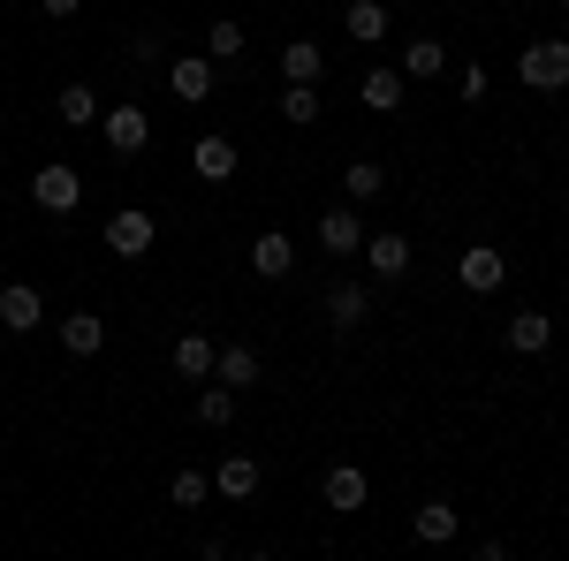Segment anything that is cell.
<instances>
[{"label":"cell","instance_id":"obj_31","mask_svg":"<svg viewBox=\"0 0 569 561\" xmlns=\"http://www.w3.org/2000/svg\"><path fill=\"white\" fill-rule=\"evenodd\" d=\"M456 99H463V107H479V99H486V69H479V61L456 69Z\"/></svg>","mask_w":569,"mask_h":561},{"label":"cell","instance_id":"obj_19","mask_svg":"<svg viewBox=\"0 0 569 561\" xmlns=\"http://www.w3.org/2000/svg\"><path fill=\"white\" fill-rule=\"evenodd\" d=\"M99 342H107V319H99V311H69V319H61V349H69V357H99Z\"/></svg>","mask_w":569,"mask_h":561},{"label":"cell","instance_id":"obj_2","mask_svg":"<svg viewBox=\"0 0 569 561\" xmlns=\"http://www.w3.org/2000/svg\"><path fill=\"white\" fill-rule=\"evenodd\" d=\"M77 198H84V174L77 168H61V160H53V168H39L31 174V206H39V213H77Z\"/></svg>","mask_w":569,"mask_h":561},{"label":"cell","instance_id":"obj_17","mask_svg":"<svg viewBox=\"0 0 569 561\" xmlns=\"http://www.w3.org/2000/svg\"><path fill=\"white\" fill-rule=\"evenodd\" d=\"M388 23H395V16L380 8V0H350V8H342V31H350L357 46H380V39H388Z\"/></svg>","mask_w":569,"mask_h":561},{"label":"cell","instance_id":"obj_6","mask_svg":"<svg viewBox=\"0 0 569 561\" xmlns=\"http://www.w3.org/2000/svg\"><path fill=\"white\" fill-rule=\"evenodd\" d=\"M456 281H463V289H471V297H493V289H501V281H509V259H501V251H493V243H471V251H463V259H456Z\"/></svg>","mask_w":569,"mask_h":561},{"label":"cell","instance_id":"obj_8","mask_svg":"<svg viewBox=\"0 0 569 561\" xmlns=\"http://www.w3.org/2000/svg\"><path fill=\"white\" fill-rule=\"evenodd\" d=\"M365 319H372V289H365V281H335V289H327V327H335V334H357Z\"/></svg>","mask_w":569,"mask_h":561},{"label":"cell","instance_id":"obj_25","mask_svg":"<svg viewBox=\"0 0 569 561\" xmlns=\"http://www.w3.org/2000/svg\"><path fill=\"white\" fill-rule=\"evenodd\" d=\"M342 190H350V206H365V198L388 190V168H380V160H350V168H342Z\"/></svg>","mask_w":569,"mask_h":561},{"label":"cell","instance_id":"obj_21","mask_svg":"<svg viewBox=\"0 0 569 561\" xmlns=\"http://www.w3.org/2000/svg\"><path fill=\"white\" fill-rule=\"evenodd\" d=\"M410 531H418L426 547H456V531H463V517H456L448 501H426V509L410 517Z\"/></svg>","mask_w":569,"mask_h":561},{"label":"cell","instance_id":"obj_24","mask_svg":"<svg viewBox=\"0 0 569 561\" xmlns=\"http://www.w3.org/2000/svg\"><path fill=\"white\" fill-rule=\"evenodd\" d=\"M213 349L220 342H206V334H182L176 342V372L182 380H213Z\"/></svg>","mask_w":569,"mask_h":561},{"label":"cell","instance_id":"obj_3","mask_svg":"<svg viewBox=\"0 0 569 561\" xmlns=\"http://www.w3.org/2000/svg\"><path fill=\"white\" fill-rule=\"evenodd\" d=\"M99 137H107V152H122V160H137V152H144V144H152V114H144V107H130V99H122V107H114V114H99Z\"/></svg>","mask_w":569,"mask_h":561},{"label":"cell","instance_id":"obj_27","mask_svg":"<svg viewBox=\"0 0 569 561\" xmlns=\"http://www.w3.org/2000/svg\"><path fill=\"white\" fill-rule=\"evenodd\" d=\"M228 418H236V388H220V380H213V388H198V425L220 432Z\"/></svg>","mask_w":569,"mask_h":561},{"label":"cell","instance_id":"obj_30","mask_svg":"<svg viewBox=\"0 0 569 561\" xmlns=\"http://www.w3.org/2000/svg\"><path fill=\"white\" fill-rule=\"evenodd\" d=\"M130 61H137V69H152V61H168V39H160V31H137V39H130Z\"/></svg>","mask_w":569,"mask_h":561},{"label":"cell","instance_id":"obj_18","mask_svg":"<svg viewBox=\"0 0 569 561\" xmlns=\"http://www.w3.org/2000/svg\"><path fill=\"white\" fill-rule=\"evenodd\" d=\"M281 77H289V84H319V77H327L319 39H289V46H281Z\"/></svg>","mask_w":569,"mask_h":561},{"label":"cell","instance_id":"obj_1","mask_svg":"<svg viewBox=\"0 0 569 561\" xmlns=\"http://www.w3.org/2000/svg\"><path fill=\"white\" fill-rule=\"evenodd\" d=\"M517 77L531 91H569V39H531L517 53Z\"/></svg>","mask_w":569,"mask_h":561},{"label":"cell","instance_id":"obj_22","mask_svg":"<svg viewBox=\"0 0 569 561\" xmlns=\"http://www.w3.org/2000/svg\"><path fill=\"white\" fill-rule=\"evenodd\" d=\"M365 107H372V114H395V107H402V69H365Z\"/></svg>","mask_w":569,"mask_h":561},{"label":"cell","instance_id":"obj_28","mask_svg":"<svg viewBox=\"0 0 569 561\" xmlns=\"http://www.w3.org/2000/svg\"><path fill=\"white\" fill-rule=\"evenodd\" d=\"M168 501H176V509H206V501H213V478L206 471H176L168 478Z\"/></svg>","mask_w":569,"mask_h":561},{"label":"cell","instance_id":"obj_14","mask_svg":"<svg viewBox=\"0 0 569 561\" xmlns=\"http://www.w3.org/2000/svg\"><path fill=\"white\" fill-rule=\"evenodd\" d=\"M213 380H220V388H236V394H243V388H259V357H251L243 342L213 349Z\"/></svg>","mask_w":569,"mask_h":561},{"label":"cell","instance_id":"obj_4","mask_svg":"<svg viewBox=\"0 0 569 561\" xmlns=\"http://www.w3.org/2000/svg\"><path fill=\"white\" fill-rule=\"evenodd\" d=\"M152 236H160V220L144 213V206H122V213L107 220V251H114V259H144Z\"/></svg>","mask_w":569,"mask_h":561},{"label":"cell","instance_id":"obj_23","mask_svg":"<svg viewBox=\"0 0 569 561\" xmlns=\"http://www.w3.org/2000/svg\"><path fill=\"white\" fill-rule=\"evenodd\" d=\"M61 122H69V130H99V91L91 84H61Z\"/></svg>","mask_w":569,"mask_h":561},{"label":"cell","instance_id":"obj_10","mask_svg":"<svg viewBox=\"0 0 569 561\" xmlns=\"http://www.w3.org/2000/svg\"><path fill=\"white\" fill-rule=\"evenodd\" d=\"M365 273H372V281H402V273H410V236H365Z\"/></svg>","mask_w":569,"mask_h":561},{"label":"cell","instance_id":"obj_20","mask_svg":"<svg viewBox=\"0 0 569 561\" xmlns=\"http://www.w3.org/2000/svg\"><path fill=\"white\" fill-rule=\"evenodd\" d=\"M509 349H517V357L555 349V319H547V311H517V319H509Z\"/></svg>","mask_w":569,"mask_h":561},{"label":"cell","instance_id":"obj_12","mask_svg":"<svg viewBox=\"0 0 569 561\" xmlns=\"http://www.w3.org/2000/svg\"><path fill=\"white\" fill-rule=\"evenodd\" d=\"M289 266H297V243H289L281 228H266L259 243H251V273H259V281H289Z\"/></svg>","mask_w":569,"mask_h":561},{"label":"cell","instance_id":"obj_32","mask_svg":"<svg viewBox=\"0 0 569 561\" xmlns=\"http://www.w3.org/2000/svg\"><path fill=\"white\" fill-rule=\"evenodd\" d=\"M46 16H53V23H69V16H77V8H84V0H39Z\"/></svg>","mask_w":569,"mask_h":561},{"label":"cell","instance_id":"obj_29","mask_svg":"<svg viewBox=\"0 0 569 561\" xmlns=\"http://www.w3.org/2000/svg\"><path fill=\"white\" fill-rule=\"evenodd\" d=\"M206 53L213 61H236L243 53V23H206Z\"/></svg>","mask_w":569,"mask_h":561},{"label":"cell","instance_id":"obj_15","mask_svg":"<svg viewBox=\"0 0 569 561\" xmlns=\"http://www.w3.org/2000/svg\"><path fill=\"white\" fill-rule=\"evenodd\" d=\"M440 69H448V46L440 39H410L402 46V84H433Z\"/></svg>","mask_w":569,"mask_h":561},{"label":"cell","instance_id":"obj_26","mask_svg":"<svg viewBox=\"0 0 569 561\" xmlns=\"http://www.w3.org/2000/svg\"><path fill=\"white\" fill-rule=\"evenodd\" d=\"M281 122L311 130V122H319V84H281Z\"/></svg>","mask_w":569,"mask_h":561},{"label":"cell","instance_id":"obj_13","mask_svg":"<svg viewBox=\"0 0 569 561\" xmlns=\"http://www.w3.org/2000/svg\"><path fill=\"white\" fill-rule=\"evenodd\" d=\"M190 168L206 174V182H228V174L243 168V152H236V137H198V152H190Z\"/></svg>","mask_w":569,"mask_h":561},{"label":"cell","instance_id":"obj_7","mask_svg":"<svg viewBox=\"0 0 569 561\" xmlns=\"http://www.w3.org/2000/svg\"><path fill=\"white\" fill-rule=\"evenodd\" d=\"M168 91H176L182 107H206V99H213V61H206V53H176V61H168Z\"/></svg>","mask_w":569,"mask_h":561},{"label":"cell","instance_id":"obj_16","mask_svg":"<svg viewBox=\"0 0 569 561\" xmlns=\"http://www.w3.org/2000/svg\"><path fill=\"white\" fill-rule=\"evenodd\" d=\"M213 493L220 501H251V493H259V463H251V455H220Z\"/></svg>","mask_w":569,"mask_h":561},{"label":"cell","instance_id":"obj_9","mask_svg":"<svg viewBox=\"0 0 569 561\" xmlns=\"http://www.w3.org/2000/svg\"><path fill=\"white\" fill-rule=\"evenodd\" d=\"M0 327H8V334H31V327H46V297L31 289V281H8V289H0Z\"/></svg>","mask_w":569,"mask_h":561},{"label":"cell","instance_id":"obj_11","mask_svg":"<svg viewBox=\"0 0 569 561\" xmlns=\"http://www.w3.org/2000/svg\"><path fill=\"white\" fill-rule=\"evenodd\" d=\"M319 493H327V509H335V517H357V509H365V493H372V485H365V463H335Z\"/></svg>","mask_w":569,"mask_h":561},{"label":"cell","instance_id":"obj_33","mask_svg":"<svg viewBox=\"0 0 569 561\" xmlns=\"http://www.w3.org/2000/svg\"><path fill=\"white\" fill-rule=\"evenodd\" d=\"M555 8H569V0H555Z\"/></svg>","mask_w":569,"mask_h":561},{"label":"cell","instance_id":"obj_5","mask_svg":"<svg viewBox=\"0 0 569 561\" xmlns=\"http://www.w3.org/2000/svg\"><path fill=\"white\" fill-rule=\"evenodd\" d=\"M319 251H327V259H357V251H365L357 206H327V213H319Z\"/></svg>","mask_w":569,"mask_h":561}]
</instances>
